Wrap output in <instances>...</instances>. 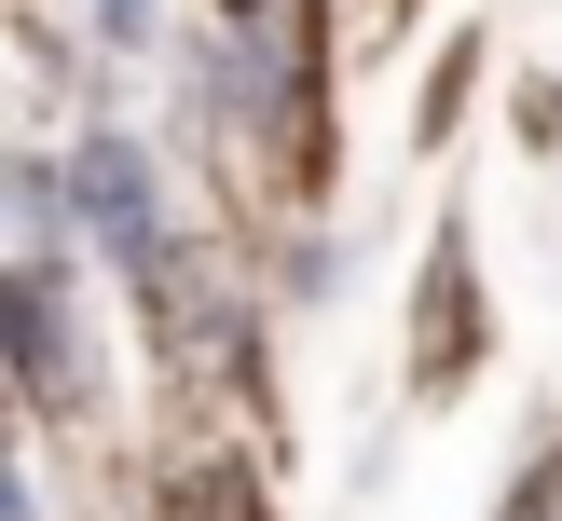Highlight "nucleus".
Masks as SVG:
<instances>
[{
	"label": "nucleus",
	"mask_w": 562,
	"mask_h": 521,
	"mask_svg": "<svg viewBox=\"0 0 562 521\" xmlns=\"http://www.w3.org/2000/svg\"><path fill=\"white\" fill-rule=\"evenodd\" d=\"M97 27H110L124 55H137V42H151V0H97Z\"/></svg>",
	"instance_id": "4"
},
{
	"label": "nucleus",
	"mask_w": 562,
	"mask_h": 521,
	"mask_svg": "<svg viewBox=\"0 0 562 521\" xmlns=\"http://www.w3.org/2000/svg\"><path fill=\"white\" fill-rule=\"evenodd\" d=\"M69 206H82V247H97L124 288H151V274L179 261V234H165V179H151V151H137L124 124H97L69 151Z\"/></svg>",
	"instance_id": "1"
},
{
	"label": "nucleus",
	"mask_w": 562,
	"mask_h": 521,
	"mask_svg": "<svg viewBox=\"0 0 562 521\" xmlns=\"http://www.w3.org/2000/svg\"><path fill=\"white\" fill-rule=\"evenodd\" d=\"M0 329H14V384H27V411H69V398H82L69 274H55V261H14V274H0Z\"/></svg>",
	"instance_id": "2"
},
{
	"label": "nucleus",
	"mask_w": 562,
	"mask_h": 521,
	"mask_svg": "<svg viewBox=\"0 0 562 521\" xmlns=\"http://www.w3.org/2000/svg\"><path fill=\"white\" fill-rule=\"evenodd\" d=\"M151 521H261V480H247L234 453H179L165 466V508Z\"/></svg>",
	"instance_id": "3"
}]
</instances>
